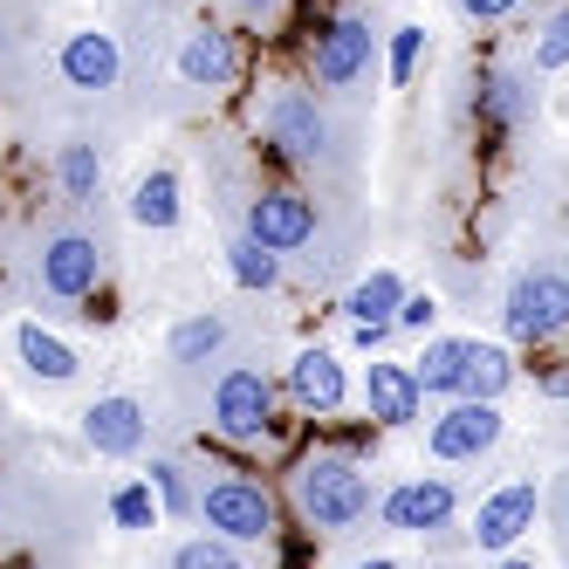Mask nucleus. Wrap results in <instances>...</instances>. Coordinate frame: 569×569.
Wrapping results in <instances>:
<instances>
[{
  "instance_id": "nucleus-1",
  "label": "nucleus",
  "mask_w": 569,
  "mask_h": 569,
  "mask_svg": "<svg viewBox=\"0 0 569 569\" xmlns=\"http://www.w3.org/2000/svg\"><path fill=\"white\" fill-rule=\"evenodd\" d=\"M296 508H302L309 528H322V536H343V528H357L371 515V473H363L350 453H309L296 467Z\"/></svg>"
},
{
  "instance_id": "nucleus-2",
  "label": "nucleus",
  "mask_w": 569,
  "mask_h": 569,
  "mask_svg": "<svg viewBox=\"0 0 569 569\" xmlns=\"http://www.w3.org/2000/svg\"><path fill=\"white\" fill-rule=\"evenodd\" d=\"M199 521H207V536L233 542V549H254V542H274L281 536V501L254 473H213L199 487Z\"/></svg>"
},
{
  "instance_id": "nucleus-3",
  "label": "nucleus",
  "mask_w": 569,
  "mask_h": 569,
  "mask_svg": "<svg viewBox=\"0 0 569 569\" xmlns=\"http://www.w3.org/2000/svg\"><path fill=\"white\" fill-rule=\"evenodd\" d=\"M213 432L227 446H261L274 432V378L261 363H233L213 385Z\"/></svg>"
},
{
  "instance_id": "nucleus-4",
  "label": "nucleus",
  "mask_w": 569,
  "mask_h": 569,
  "mask_svg": "<svg viewBox=\"0 0 569 569\" xmlns=\"http://www.w3.org/2000/svg\"><path fill=\"white\" fill-rule=\"evenodd\" d=\"M501 322H508V337H515V343H536V350L556 343V337L569 330V274H556V268L521 274L515 289H508Z\"/></svg>"
},
{
  "instance_id": "nucleus-5",
  "label": "nucleus",
  "mask_w": 569,
  "mask_h": 569,
  "mask_svg": "<svg viewBox=\"0 0 569 569\" xmlns=\"http://www.w3.org/2000/svg\"><path fill=\"white\" fill-rule=\"evenodd\" d=\"M261 138L274 144V158H289V166H316L322 151H330V117L309 90H274L268 110H261Z\"/></svg>"
},
{
  "instance_id": "nucleus-6",
  "label": "nucleus",
  "mask_w": 569,
  "mask_h": 569,
  "mask_svg": "<svg viewBox=\"0 0 569 569\" xmlns=\"http://www.w3.org/2000/svg\"><path fill=\"white\" fill-rule=\"evenodd\" d=\"M316 227H322V213H316V199L309 192H296V186H261L254 199H248V240H261L268 254H296V248H309L316 240Z\"/></svg>"
},
{
  "instance_id": "nucleus-7",
  "label": "nucleus",
  "mask_w": 569,
  "mask_h": 569,
  "mask_svg": "<svg viewBox=\"0 0 569 569\" xmlns=\"http://www.w3.org/2000/svg\"><path fill=\"white\" fill-rule=\"evenodd\" d=\"M371 56H378V34H371V21H357V14H330V21H316V34H309V76L322 90H350L363 69H371Z\"/></svg>"
},
{
  "instance_id": "nucleus-8",
  "label": "nucleus",
  "mask_w": 569,
  "mask_h": 569,
  "mask_svg": "<svg viewBox=\"0 0 569 569\" xmlns=\"http://www.w3.org/2000/svg\"><path fill=\"white\" fill-rule=\"evenodd\" d=\"M281 391H289L296 412L309 419H337L343 405H350V363L330 350V343H309L289 357V378H281Z\"/></svg>"
},
{
  "instance_id": "nucleus-9",
  "label": "nucleus",
  "mask_w": 569,
  "mask_h": 569,
  "mask_svg": "<svg viewBox=\"0 0 569 569\" xmlns=\"http://www.w3.org/2000/svg\"><path fill=\"white\" fill-rule=\"evenodd\" d=\"M501 432H508L501 405H473V398H453V405H446V412L432 419V432H426V453H432V460H446V467H460V460H480V453H495V446H501Z\"/></svg>"
},
{
  "instance_id": "nucleus-10",
  "label": "nucleus",
  "mask_w": 569,
  "mask_h": 569,
  "mask_svg": "<svg viewBox=\"0 0 569 569\" xmlns=\"http://www.w3.org/2000/svg\"><path fill=\"white\" fill-rule=\"evenodd\" d=\"M536 515H542V495L528 480H508V487H495L480 508H473V549L480 556H515L521 542H528V528H536Z\"/></svg>"
},
{
  "instance_id": "nucleus-11",
  "label": "nucleus",
  "mask_w": 569,
  "mask_h": 569,
  "mask_svg": "<svg viewBox=\"0 0 569 569\" xmlns=\"http://www.w3.org/2000/svg\"><path fill=\"white\" fill-rule=\"evenodd\" d=\"M453 515H460V495H453V480H439V473L398 480L391 495L378 501V521L398 528V536H432V528H446Z\"/></svg>"
},
{
  "instance_id": "nucleus-12",
  "label": "nucleus",
  "mask_w": 569,
  "mask_h": 569,
  "mask_svg": "<svg viewBox=\"0 0 569 569\" xmlns=\"http://www.w3.org/2000/svg\"><path fill=\"white\" fill-rule=\"evenodd\" d=\"M34 274H42V289L56 302H90L103 289V248L90 233H56L42 248V261H34Z\"/></svg>"
},
{
  "instance_id": "nucleus-13",
  "label": "nucleus",
  "mask_w": 569,
  "mask_h": 569,
  "mask_svg": "<svg viewBox=\"0 0 569 569\" xmlns=\"http://www.w3.org/2000/svg\"><path fill=\"white\" fill-rule=\"evenodd\" d=\"M83 446L97 460H131L144 453V405L131 391H103L83 405Z\"/></svg>"
},
{
  "instance_id": "nucleus-14",
  "label": "nucleus",
  "mask_w": 569,
  "mask_h": 569,
  "mask_svg": "<svg viewBox=\"0 0 569 569\" xmlns=\"http://www.w3.org/2000/svg\"><path fill=\"white\" fill-rule=\"evenodd\" d=\"M363 412H371V426H412L426 412V398H419V378H412V363H398V357H371L363 363Z\"/></svg>"
},
{
  "instance_id": "nucleus-15",
  "label": "nucleus",
  "mask_w": 569,
  "mask_h": 569,
  "mask_svg": "<svg viewBox=\"0 0 569 569\" xmlns=\"http://www.w3.org/2000/svg\"><path fill=\"white\" fill-rule=\"evenodd\" d=\"M56 69H62V83L69 90H117V76H124V49H117V34L110 28H76L69 42H62V56H56Z\"/></svg>"
},
{
  "instance_id": "nucleus-16",
  "label": "nucleus",
  "mask_w": 569,
  "mask_h": 569,
  "mask_svg": "<svg viewBox=\"0 0 569 569\" xmlns=\"http://www.w3.org/2000/svg\"><path fill=\"white\" fill-rule=\"evenodd\" d=\"M240 76V34L233 28H192L186 42H179V83H192V90H227Z\"/></svg>"
},
{
  "instance_id": "nucleus-17",
  "label": "nucleus",
  "mask_w": 569,
  "mask_h": 569,
  "mask_svg": "<svg viewBox=\"0 0 569 569\" xmlns=\"http://www.w3.org/2000/svg\"><path fill=\"white\" fill-rule=\"evenodd\" d=\"M179 213H186V186H179V172H172V166H151V172L131 186V227H144V233H172Z\"/></svg>"
},
{
  "instance_id": "nucleus-18",
  "label": "nucleus",
  "mask_w": 569,
  "mask_h": 569,
  "mask_svg": "<svg viewBox=\"0 0 569 569\" xmlns=\"http://www.w3.org/2000/svg\"><path fill=\"white\" fill-rule=\"evenodd\" d=\"M405 302V274L398 268H371L357 281V289L343 296V316H350V330H391V316Z\"/></svg>"
},
{
  "instance_id": "nucleus-19",
  "label": "nucleus",
  "mask_w": 569,
  "mask_h": 569,
  "mask_svg": "<svg viewBox=\"0 0 569 569\" xmlns=\"http://www.w3.org/2000/svg\"><path fill=\"white\" fill-rule=\"evenodd\" d=\"M14 350H21V363H28L42 385H76V371H83L76 343H62L56 330H42V322H21V330H14Z\"/></svg>"
},
{
  "instance_id": "nucleus-20",
  "label": "nucleus",
  "mask_w": 569,
  "mask_h": 569,
  "mask_svg": "<svg viewBox=\"0 0 569 569\" xmlns=\"http://www.w3.org/2000/svg\"><path fill=\"white\" fill-rule=\"evenodd\" d=\"M528 103H536V90H528V76H515V69H495V76H480L473 117H480L487 131H515L521 117H528Z\"/></svg>"
},
{
  "instance_id": "nucleus-21",
  "label": "nucleus",
  "mask_w": 569,
  "mask_h": 569,
  "mask_svg": "<svg viewBox=\"0 0 569 569\" xmlns=\"http://www.w3.org/2000/svg\"><path fill=\"white\" fill-rule=\"evenodd\" d=\"M508 385H515V357H508V343H480V337H467L460 398H473V405H501Z\"/></svg>"
},
{
  "instance_id": "nucleus-22",
  "label": "nucleus",
  "mask_w": 569,
  "mask_h": 569,
  "mask_svg": "<svg viewBox=\"0 0 569 569\" xmlns=\"http://www.w3.org/2000/svg\"><path fill=\"white\" fill-rule=\"evenodd\" d=\"M460 371H467V337H432L412 363V378H419V398H446L453 405L460 398Z\"/></svg>"
},
{
  "instance_id": "nucleus-23",
  "label": "nucleus",
  "mask_w": 569,
  "mask_h": 569,
  "mask_svg": "<svg viewBox=\"0 0 569 569\" xmlns=\"http://www.w3.org/2000/svg\"><path fill=\"white\" fill-rule=\"evenodd\" d=\"M56 186L76 199V207H90V199L103 192V151H97L90 138H69V144L56 151Z\"/></svg>"
},
{
  "instance_id": "nucleus-24",
  "label": "nucleus",
  "mask_w": 569,
  "mask_h": 569,
  "mask_svg": "<svg viewBox=\"0 0 569 569\" xmlns=\"http://www.w3.org/2000/svg\"><path fill=\"white\" fill-rule=\"evenodd\" d=\"M220 343H227V316L220 309H199V316L172 322V337H166L172 363H207V357H220Z\"/></svg>"
},
{
  "instance_id": "nucleus-25",
  "label": "nucleus",
  "mask_w": 569,
  "mask_h": 569,
  "mask_svg": "<svg viewBox=\"0 0 569 569\" xmlns=\"http://www.w3.org/2000/svg\"><path fill=\"white\" fill-rule=\"evenodd\" d=\"M227 274H233L248 296H268V289H281V254H268L261 240H248V233H233V248H227Z\"/></svg>"
},
{
  "instance_id": "nucleus-26",
  "label": "nucleus",
  "mask_w": 569,
  "mask_h": 569,
  "mask_svg": "<svg viewBox=\"0 0 569 569\" xmlns=\"http://www.w3.org/2000/svg\"><path fill=\"white\" fill-rule=\"evenodd\" d=\"M138 480L151 487V501H158V515H166V521H186V515L199 508V487L186 480V467H179V460H151Z\"/></svg>"
},
{
  "instance_id": "nucleus-27",
  "label": "nucleus",
  "mask_w": 569,
  "mask_h": 569,
  "mask_svg": "<svg viewBox=\"0 0 569 569\" xmlns=\"http://www.w3.org/2000/svg\"><path fill=\"white\" fill-rule=\"evenodd\" d=\"M110 521L124 528V536H144V528H158L166 515H158V501H151L144 480H124V487H110Z\"/></svg>"
},
{
  "instance_id": "nucleus-28",
  "label": "nucleus",
  "mask_w": 569,
  "mask_h": 569,
  "mask_svg": "<svg viewBox=\"0 0 569 569\" xmlns=\"http://www.w3.org/2000/svg\"><path fill=\"white\" fill-rule=\"evenodd\" d=\"M172 569H254V562H248V549H233L220 536H186L172 549Z\"/></svg>"
},
{
  "instance_id": "nucleus-29",
  "label": "nucleus",
  "mask_w": 569,
  "mask_h": 569,
  "mask_svg": "<svg viewBox=\"0 0 569 569\" xmlns=\"http://www.w3.org/2000/svg\"><path fill=\"white\" fill-rule=\"evenodd\" d=\"M419 56H426V28H419V21L391 28V49H385V76H391V90H405V83L419 76Z\"/></svg>"
},
{
  "instance_id": "nucleus-30",
  "label": "nucleus",
  "mask_w": 569,
  "mask_h": 569,
  "mask_svg": "<svg viewBox=\"0 0 569 569\" xmlns=\"http://www.w3.org/2000/svg\"><path fill=\"white\" fill-rule=\"evenodd\" d=\"M556 69H569V8H556V14L542 21L536 56H528V76H556Z\"/></svg>"
},
{
  "instance_id": "nucleus-31",
  "label": "nucleus",
  "mask_w": 569,
  "mask_h": 569,
  "mask_svg": "<svg viewBox=\"0 0 569 569\" xmlns=\"http://www.w3.org/2000/svg\"><path fill=\"white\" fill-rule=\"evenodd\" d=\"M432 316H439V296H432V289H405V302H398V316H391V330L426 337V330H432Z\"/></svg>"
},
{
  "instance_id": "nucleus-32",
  "label": "nucleus",
  "mask_w": 569,
  "mask_h": 569,
  "mask_svg": "<svg viewBox=\"0 0 569 569\" xmlns=\"http://www.w3.org/2000/svg\"><path fill=\"white\" fill-rule=\"evenodd\" d=\"M521 8V0H460V14L467 21H480V28H495V21H508Z\"/></svg>"
},
{
  "instance_id": "nucleus-33",
  "label": "nucleus",
  "mask_w": 569,
  "mask_h": 569,
  "mask_svg": "<svg viewBox=\"0 0 569 569\" xmlns=\"http://www.w3.org/2000/svg\"><path fill=\"white\" fill-rule=\"evenodd\" d=\"M281 8H289V0H240V14H248V21H274Z\"/></svg>"
},
{
  "instance_id": "nucleus-34",
  "label": "nucleus",
  "mask_w": 569,
  "mask_h": 569,
  "mask_svg": "<svg viewBox=\"0 0 569 569\" xmlns=\"http://www.w3.org/2000/svg\"><path fill=\"white\" fill-rule=\"evenodd\" d=\"M542 391L549 398H569V371H542Z\"/></svg>"
},
{
  "instance_id": "nucleus-35",
  "label": "nucleus",
  "mask_w": 569,
  "mask_h": 569,
  "mask_svg": "<svg viewBox=\"0 0 569 569\" xmlns=\"http://www.w3.org/2000/svg\"><path fill=\"white\" fill-rule=\"evenodd\" d=\"M350 569H398L391 556H363V562H350Z\"/></svg>"
},
{
  "instance_id": "nucleus-36",
  "label": "nucleus",
  "mask_w": 569,
  "mask_h": 569,
  "mask_svg": "<svg viewBox=\"0 0 569 569\" xmlns=\"http://www.w3.org/2000/svg\"><path fill=\"white\" fill-rule=\"evenodd\" d=\"M501 569H536V562H528V556H501Z\"/></svg>"
}]
</instances>
